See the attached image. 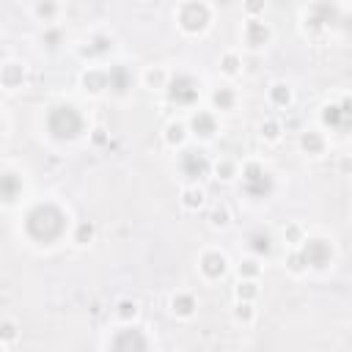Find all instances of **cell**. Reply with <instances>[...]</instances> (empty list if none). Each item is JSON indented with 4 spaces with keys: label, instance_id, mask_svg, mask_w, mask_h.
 Wrapping results in <instances>:
<instances>
[{
    "label": "cell",
    "instance_id": "cell-1",
    "mask_svg": "<svg viewBox=\"0 0 352 352\" xmlns=\"http://www.w3.org/2000/svg\"><path fill=\"white\" fill-rule=\"evenodd\" d=\"M25 236L36 245H55L69 228V212L55 201H38L28 209L22 220Z\"/></svg>",
    "mask_w": 352,
    "mask_h": 352
},
{
    "label": "cell",
    "instance_id": "cell-2",
    "mask_svg": "<svg viewBox=\"0 0 352 352\" xmlns=\"http://www.w3.org/2000/svg\"><path fill=\"white\" fill-rule=\"evenodd\" d=\"M44 126H47V135L52 140H58V143H74L85 132V116L72 102H60V104H52L47 110Z\"/></svg>",
    "mask_w": 352,
    "mask_h": 352
},
{
    "label": "cell",
    "instance_id": "cell-3",
    "mask_svg": "<svg viewBox=\"0 0 352 352\" xmlns=\"http://www.w3.org/2000/svg\"><path fill=\"white\" fill-rule=\"evenodd\" d=\"M173 19L184 36H204L212 28V6L206 0H182Z\"/></svg>",
    "mask_w": 352,
    "mask_h": 352
},
{
    "label": "cell",
    "instance_id": "cell-4",
    "mask_svg": "<svg viewBox=\"0 0 352 352\" xmlns=\"http://www.w3.org/2000/svg\"><path fill=\"white\" fill-rule=\"evenodd\" d=\"M239 190L253 201L270 198L275 192V173L270 168H264V162L248 160L239 170Z\"/></svg>",
    "mask_w": 352,
    "mask_h": 352
},
{
    "label": "cell",
    "instance_id": "cell-5",
    "mask_svg": "<svg viewBox=\"0 0 352 352\" xmlns=\"http://www.w3.org/2000/svg\"><path fill=\"white\" fill-rule=\"evenodd\" d=\"M338 16H341V11H338L336 0H314L302 11V33L311 38H319L338 22Z\"/></svg>",
    "mask_w": 352,
    "mask_h": 352
},
{
    "label": "cell",
    "instance_id": "cell-6",
    "mask_svg": "<svg viewBox=\"0 0 352 352\" xmlns=\"http://www.w3.org/2000/svg\"><path fill=\"white\" fill-rule=\"evenodd\" d=\"M165 96L170 104L176 107H195L198 99H201V80L192 74V72H170V80H168V88H165Z\"/></svg>",
    "mask_w": 352,
    "mask_h": 352
},
{
    "label": "cell",
    "instance_id": "cell-7",
    "mask_svg": "<svg viewBox=\"0 0 352 352\" xmlns=\"http://www.w3.org/2000/svg\"><path fill=\"white\" fill-rule=\"evenodd\" d=\"M104 346L113 349V352H146V349L154 346V341L146 336L143 327H138V322H132V324L116 327V330L107 336Z\"/></svg>",
    "mask_w": 352,
    "mask_h": 352
},
{
    "label": "cell",
    "instance_id": "cell-8",
    "mask_svg": "<svg viewBox=\"0 0 352 352\" xmlns=\"http://www.w3.org/2000/svg\"><path fill=\"white\" fill-rule=\"evenodd\" d=\"M300 250H302V256L308 261V270H314V272H324L336 261V245H333L330 236H322V234L305 236Z\"/></svg>",
    "mask_w": 352,
    "mask_h": 352
},
{
    "label": "cell",
    "instance_id": "cell-9",
    "mask_svg": "<svg viewBox=\"0 0 352 352\" xmlns=\"http://www.w3.org/2000/svg\"><path fill=\"white\" fill-rule=\"evenodd\" d=\"M179 173L187 179V182H204L206 176H212V160H209V154L204 151V148H198V146H184L182 151H179Z\"/></svg>",
    "mask_w": 352,
    "mask_h": 352
},
{
    "label": "cell",
    "instance_id": "cell-10",
    "mask_svg": "<svg viewBox=\"0 0 352 352\" xmlns=\"http://www.w3.org/2000/svg\"><path fill=\"white\" fill-rule=\"evenodd\" d=\"M228 270H231V258H228L220 248H206V250H201V256H198V272H201L204 280L217 283V280H223V278L228 275Z\"/></svg>",
    "mask_w": 352,
    "mask_h": 352
},
{
    "label": "cell",
    "instance_id": "cell-11",
    "mask_svg": "<svg viewBox=\"0 0 352 352\" xmlns=\"http://www.w3.org/2000/svg\"><path fill=\"white\" fill-rule=\"evenodd\" d=\"M187 126H190V135L198 140V143H209L217 132H220V121H217V113L209 107H192L190 110V118H187Z\"/></svg>",
    "mask_w": 352,
    "mask_h": 352
},
{
    "label": "cell",
    "instance_id": "cell-12",
    "mask_svg": "<svg viewBox=\"0 0 352 352\" xmlns=\"http://www.w3.org/2000/svg\"><path fill=\"white\" fill-rule=\"evenodd\" d=\"M272 41V28L270 22H264V16H245L242 22V44L248 50H264Z\"/></svg>",
    "mask_w": 352,
    "mask_h": 352
},
{
    "label": "cell",
    "instance_id": "cell-13",
    "mask_svg": "<svg viewBox=\"0 0 352 352\" xmlns=\"http://www.w3.org/2000/svg\"><path fill=\"white\" fill-rule=\"evenodd\" d=\"M80 91L85 96H102V94H110V72L107 66H85L80 72Z\"/></svg>",
    "mask_w": 352,
    "mask_h": 352
},
{
    "label": "cell",
    "instance_id": "cell-14",
    "mask_svg": "<svg viewBox=\"0 0 352 352\" xmlns=\"http://www.w3.org/2000/svg\"><path fill=\"white\" fill-rule=\"evenodd\" d=\"M116 50V36L107 30H94L85 44H80V55L85 60H102Z\"/></svg>",
    "mask_w": 352,
    "mask_h": 352
},
{
    "label": "cell",
    "instance_id": "cell-15",
    "mask_svg": "<svg viewBox=\"0 0 352 352\" xmlns=\"http://www.w3.org/2000/svg\"><path fill=\"white\" fill-rule=\"evenodd\" d=\"M0 85L6 94H16L28 85V66L22 60H14V58H6L3 66H0Z\"/></svg>",
    "mask_w": 352,
    "mask_h": 352
},
{
    "label": "cell",
    "instance_id": "cell-16",
    "mask_svg": "<svg viewBox=\"0 0 352 352\" xmlns=\"http://www.w3.org/2000/svg\"><path fill=\"white\" fill-rule=\"evenodd\" d=\"M327 146H330V140H327V135H324V129H319V126H305V129H300V135H297V148L305 154V157H322L324 151H327Z\"/></svg>",
    "mask_w": 352,
    "mask_h": 352
},
{
    "label": "cell",
    "instance_id": "cell-17",
    "mask_svg": "<svg viewBox=\"0 0 352 352\" xmlns=\"http://www.w3.org/2000/svg\"><path fill=\"white\" fill-rule=\"evenodd\" d=\"M319 121L330 132H346V129H352V116L341 107V102H324L319 107Z\"/></svg>",
    "mask_w": 352,
    "mask_h": 352
},
{
    "label": "cell",
    "instance_id": "cell-18",
    "mask_svg": "<svg viewBox=\"0 0 352 352\" xmlns=\"http://www.w3.org/2000/svg\"><path fill=\"white\" fill-rule=\"evenodd\" d=\"M168 314L173 319H192L198 314V297L187 289H176L170 297H168Z\"/></svg>",
    "mask_w": 352,
    "mask_h": 352
},
{
    "label": "cell",
    "instance_id": "cell-19",
    "mask_svg": "<svg viewBox=\"0 0 352 352\" xmlns=\"http://www.w3.org/2000/svg\"><path fill=\"white\" fill-rule=\"evenodd\" d=\"M190 138H192V135H190V126H187V121H182V118H170V121L162 126V143H165L168 148H173V151H182Z\"/></svg>",
    "mask_w": 352,
    "mask_h": 352
},
{
    "label": "cell",
    "instance_id": "cell-20",
    "mask_svg": "<svg viewBox=\"0 0 352 352\" xmlns=\"http://www.w3.org/2000/svg\"><path fill=\"white\" fill-rule=\"evenodd\" d=\"M267 102L275 107V110H289L294 104V88L292 82L286 80H272L270 88H267Z\"/></svg>",
    "mask_w": 352,
    "mask_h": 352
},
{
    "label": "cell",
    "instance_id": "cell-21",
    "mask_svg": "<svg viewBox=\"0 0 352 352\" xmlns=\"http://www.w3.org/2000/svg\"><path fill=\"white\" fill-rule=\"evenodd\" d=\"M236 102H239V94H236V88L228 85V82L212 88V94H209V104H212L214 113H231V110L236 107Z\"/></svg>",
    "mask_w": 352,
    "mask_h": 352
},
{
    "label": "cell",
    "instance_id": "cell-22",
    "mask_svg": "<svg viewBox=\"0 0 352 352\" xmlns=\"http://www.w3.org/2000/svg\"><path fill=\"white\" fill-rule=\"evenodd\" d=\"M0 198L6 206H11L16 198H22V176L14 168H3V173H0Z\"/></svg>",
    "mask_w": 352,
    "mask_h": 352
},
{
    "label": "cell",
    "instance_id": "cell-23",
    "mask_svg": "<svg viewBox=\"0 0 352 352\" xmlns=\"http://www.w3.org/2000/svg\"><path fill=\"white\" fill-rule=\"evenodd\" d=\"M179 206L184 209V212H201L204 206H206V190L198 184V182H190V184H184L182 187V192H179Z\"/></svg>",
    "mask_w": 352,
    "mask_h": 352
},
{
    "label": "cell",
    "instance_id": "cell-24",
    "mask_svg": "<svg viewBox=\"0 0 352 352\" xmlns=\"http://www.w3.org/2000/svg\"><path fill=\"white\" fill-rule=\"evenodd\" d=\"M168 80H170V72L165 69V66H160V63H151V66H146L143 72H140V85L146 88V91H162L165 94V88H168Z\"/></svg>",
    "mask_w": 352,
    "mask_h": 352
},
{
    "label": "cell",
    "instance_id": "cell-25",
    "mask_svg": "<svg viewBox=\"0 0 352 352\" xmlns=\"http://www.w3.org/2000/svg\"><path fill=\"white\" fill-rule=\"evenodd\" d=\"M256 138H258V143H264V146L280 143V138H283V124H280V118H275V116L261 118L258 126H256Z\"/></svg>",
    "mask_w": 352,
    "mask_h": 352
},
{
    "label": "cell",
    "instance_id": "cell-26",
    "mask_svg": "<svg viewBox=\"0 0 352 352\" xmlns=\"http://www.w3.org/2000/svg\"><path fill=\"white\" fill-rule=\"evenodd\" d=\"M248 250H250L253 256H258V258H270L272 250H275V239H272V234L264 231V228L250 231V234H248Z\"/></svg>",
    "mask_w": 352,
    "mask_h": 352
},
{
    "label": "cell",
    "instance_id": "cell-27",
    "mask_svg": "<svg viewBox=\"0 0 352 352\" xmlns=\"http://www.w3.org/2000/svg\"><path fill=\"white\" fill-rule=\"evenodd\" d=\"M107 72H110V94L113 96H126L132 91V74H129V69L124 63H113V66H107Z\"/></svg>",
    "mask_w": 352,
    "mask_h": 352
},
{
    "label": "cell",
    "instance_id": "cell-28",
    "mask_svg": "<svg viewBox=\"0 0 352 352\" xmlns=\"http://www.w3.org/2000/svg\"><path fill=\"white\" fill-rule=\"evenodd\" d=\"M206 223H209L212 231H226V228H231V223H234V212H231V206H228L226 201L212 204L209 212H206Z\"/></svg>",
    "mask_w": 352,
    "mask_h": 352
},
{
    "label": "cell",
    "instance_id": "cell-29",
    "mask_svg": "<svg viewBox=\"0 0 352 352\" xmlns=\"http://www.w3.org/2000/svg\"><path fill=\"white\" fill-rule=\"evenodd\" d=\"M242 66H245V60H242V55L236 50H223L220 58H217V72L226 80H236L242 74Z\"/></svg>",
    "mask_w": 352,
    "mask_h": 352
},
{
    "label": "cell",
    "instance_id": "cell-30",
    "mask_svg": "<svg viewBox=\"0 0 352 352\" xmlns=\"http://www.w3.org/2000/svg\"><path fill=\"white\" fill-rule=\"evenodd\" d=\"M239 162L234 160V157H220V160H214L212 162V176L217 179V182H223V184H231V182H236L239 179Z\"/></svg>",
    "mask_w": 352,
    "mask_h": 352
},
{
    "label": "cell",
    "instance_id": "cell-31",
    "mask_svg": "<svg viewBox=\"0 0 352 352\" xmlns=\"http://www.w3.org/2000/svg\"><path fill=\"white\" fill-rule=\"evenodd\" d=\"M33 16L38 19V22H44V25H55V19L60 16V11H63V6H60V0H33Z\"/></svg>",
    "mask_w": 352,
    "mask_h": 352
},
{
    "label": "cell",
    "instance_id": "cell-32",
    "mask_svg": "<svg viewBox=\"0 0 352 352\" xmlns=\"http://www.w3.org/2000/svg\"><path fill=\"white\" fill-rule=\"evenodd\" d=\"M113 314H116V319H118L121 324H132V322L140 319V302L132 300V297H121V300H116Z\"/></svg>",
    "mask_w": 352,
    "mask_h": 352
},
{
    "label": "cell",
    "instance_id": "cell-33",
    "mask_svg": "<svg viewBox=\"0 0 352 352\" xmlns=\"http://www.w3.org/2000/svg\"><path fill=\"white\" fill-rule=\"evenodd\" d=\"M96 239V223L94 220H77L72 226V242L77 248H88Z\"/></svg>",
    "mask_w": 352,
    "mask_h": 352
},
{
    "label": "cell",
    "instance_id": "cell-34",
    "mask_svg": "<svg viewBox=\"0 0 352 352\" xmlns=\"http://www.w3.org/2000/svg\"><path fill=\"white\" fill-rule=\"evenodd\" d=\"M283 267H286V272H289L292 278H302V275L308 272V261H305V256H302L300 248H286Z\"/></svg>",
    "mask_w": 352,
    "mask_h": 352
},
{
    "label": "cell",
    "instance_id": "cell-35",
    "mask_svg": "<svg viewBox=\"0 0 352 352\" xmlns=\"http://www.w3.org/2000/svg\"><path fill=\"white\" fill-rule=\"evenodd\" d=\"M231 319L242 327H250L256 322V302L253 300H234L231 305Z\"/></svg>",
    "mask_w": 352,
    "mask_h": 352
},
{
    "label": "cell",
    "instance_id": "cell-36",
    "mask_svg": "<svg viewBox=\"0 0 352 352\" xmlns=\"http://www.w3.org/2000/svg\"><path fill=\"white\" fill-rule=\"evenodd\" d=\"M264 258H258V256H245V258H239V264H236V278H261V270H264V264H261Z\"/></svg>",
    "mask_w": 352,
    "mask_h": 352
},
{
    "label": "cell",
    "instance_id": "cell-37",
    "mask_svg": "<svg viewBox=\"0 0 352 352\" xmlns=\"http://www.w3.org/2000/svg\"><path fill=\"white\" fill-rule=\"evenodd\" d=\"M258 280L256 278H236V286H234V300H258Z\"/></svg>",
    "mask_w": 352,
    "mask_h": 352
},
{
    "label": "cell",
    "instance_id": "cell-38",
    "mask_svg": "<svg viewBox=\"0 0 352 352\" xmlns=\"http://www.w3.org/2000/svg\"><path fill=\"white\" fill-rule=\"evenodd\" d=\"M16 338H19V324L14 319H8V316L0 319V349L8 352L16 344Z\"/></svg>",
    "mask_w": 352,
    "mask_h": 352
},
{
    "label": "cell",
    "instance_id": "cell-39",
    "mask_svg": "<svg viewBox=\"0 0 352 352\" xmlns=\"http://www.w3.org/2000/svg\"><path fill=\"white\" fill-rule=\"evenodd\" d=\"M305 236H308V234H305V226H302V223L292 220V223L283 226V242H286V248H300Z\"/></svg>",
    "mask_w": 352,
    "mask_h": 352
},
{
    "label": "cell",
    "instance_id": "cell-40",
    "mask_svg": "<svg viewBox=\"0 0 352 352\" xmlns=\"http://www.w3.org/2000/svg\"><path fill=\"white\" fill-rule=\"evenodd\" d=\"M41 44H44L47 50H58V47L63 44V28H58V25H44Z\"/></svg>",
    "mask_w": 352,
    "mask_h": 352
},
{
    "label": "cell",
    "instance_id": "cell-41",
    "mask_svg": "<svg viewBox=\"0 0 352 352\" xmlns=\"http://www.w3.org/2000/svg\"><path fill=\"white\" fill-rule=\"evenodd\" d=\"M267 0H242V14L245 16H264Z\"/></svg>",
    "mask_w": 352,
    "mask_h": 352
},
{
    "label": "cell",
    "instance_id": "cell-42",
    "mask_svg": "<svg viewBox=\"0 0 352 352\" xmlns=\"http://www.w3.org/2000/svg\"><path fill=\"white\" fill-rule=\"evenodd\" d=\"M88 140H91V146H96V148H99V146H104V143L110 140V132H107L104 126H99V124H96V126H91V129H88Z\"/></svg>",
    "mask_w": 352,
    "mask_h": 352
},
{
    "label": "cell",
    "instance_id": "cell-43",
    "mask_svg": "<svg viewBox=\"0 0 352 352\" xmlns=\"http://www.w3.org/2000/svg\"><path fill=\"white\" fill-rule=\"evenodd\" d=\"M336 170L341 176H352V154H338L336 157Z\"/></svg>",
    "mask_w": 352,
    "mask_h": 352
}]
</instances>
